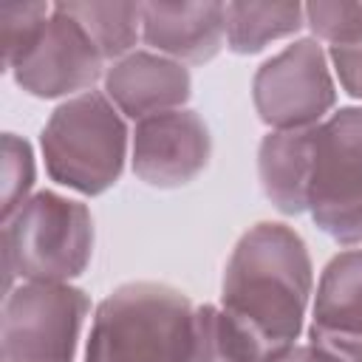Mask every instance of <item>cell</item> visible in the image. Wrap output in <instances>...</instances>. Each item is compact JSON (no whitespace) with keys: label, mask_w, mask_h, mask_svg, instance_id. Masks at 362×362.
I'll list each match as a JSON object with an SVG mask.
<instances>
[{"label":"cell","mask_w":362,"mask_h":362,"mask_svg":"<svg viewBox=\"0 0 362 362\" xmlns=\"http://www.w3.org/2000/svg\"><path fill=\"white\" fill-rule=\"evenodd\" d=\"M314 286V263L303 235L280 221H257L229 252L218 305L269 362L300 342Z\"/></svg>","instance_id":"cell-1"},{"label":"cell","mask_w":362,"mask_h":362,"mask_svg":"<svg viewBox=\"0 0 362 362\" xmlns=\"http://www.w3.org/2000/svg\"><path fill=\"white\" fill-rule=\"evenodd\" d=\"M195 311L175 286L122 283L96 303L82 362H198Z\"/></svg>","instance_id":"cell-2"},{"label":"cell","mask_w":362,"mask_h":362,"mask_svg":"<svg viewBox=\"0 0 362 362\" xmlns=\"http://www.w3.org/2000/svg\"><path fill=\"white\" fill-rule=\"evenodd\" d=\"M40 156L54 184L96 198L116 187L130 161V127L105 90L59 102L42 124Z\"/></svg>","instance_id":"cell-3"},{"label":"cell","mask_w":362,"mask_h":362,"mask_svg":"<svg viewBox=\"0 0 362 362\" xmlns=\"http://www.w3.org/2000/svg\"><path fill=\"white\" fill-rule=\"evenodd\" d=\"M6 294L20 283H74L93 257V215L88 204L37 189L3 223Z\"/></svg>","instance_id":"cell-4"},{"label":"cell","mask_w":362,"mask_h":362,"mask_svg":"<svg viewBox=\"0 0 362 362\" xmlns=\"http://www.w3.org/2000/svg\"><path fill=\"white\" fill-rule=\"evenodd\" d=\"M308 215L334 243L362 246V105L337 107L317 124Z\"/></svg>","instance_id":"cell-5"},{"label":"cell","mask_w":362,"mask_h":362,"mask_svg":"<svg viewBox=\"0 0 362 362\" xmlns=\"http://www.w3.org/2000/svg\"><path fill=\"white\" fill-rule=\"evenodd\" d=\"M90 297L74 283H17L3 297V362H76Z\"/></svg>","instance_id":"cell-6"},{"label":"cell","mask_w":362,"mask_h":362,"mask_svg":"<svg viewBox=\"0 0 362 362\" xmlns=\"http://www.w3.org/2000/svg\"><path fill=\"white\" fill-rule=\"evenodd\" d=\"M252 105L269 130L322 124L337 110V79L325 45L297 37L260 62L252 76Z\"/></svg>","instance_id":"cell-7"},{"label":"cell","mask_w":362,"mask_h":362,"mask_svg":"<svg viewBox=\"0 0 362 362\" xmlns=\"http://www.w3.org/2000/svg\"><path fill=\"white\" fill-rule=\"evenodd\" d=\"M107 62L88 31L54 3L37 45L11 71L14 85L34 99H71L105 79Z\"/></svg>","instance_id":"cell-8"},{"label":"cell","mask_w":362,"mask_h":362,"mask_svg":"<svg viewBox=\"0 0 362 362\" xmlns=\"http://www.w3.org/2000/svg\"><path fill=\"white\" fill-rule=\"evenodd\" d=\"M212 136L192 107L147 116L130 130V170L153 189L192 184L209 164Z\"/></svg>","instance_id":"cell-9"},{"label":"cell","mask_w":362,"mask_h":362,"mask_svg":"<svg viewBox=\"0 0 362 362\" xmlns=\"http://www.w3.org/2000/svg\"><path fill=\"white\" fill-rule=\"evenodd\" d=\"M102 90L116 110L136 124L147 116L187 107L192 76L187 65L150 48H136L107 65Z\"/></svg>","instance_id":"cell-10"},{"label":"cell","mask_w":362,"mask_h":362,"mask_svg":"<svg viewBox=\"0 0 362 362\" xmlns=\"http://www.w3.org/2000/svg\"><path fill=\"white\" fill-rule=\"evenodd\" d=\"M141 42L181 65L212 62L226 45V3H141Z\"/></svg>","instance_id":"cell-11"},{"label":"cell","mask_w":362,"mask_h":362,"mask_svg":"<svg viewBox=\"0 0 362 362\" xmlns=\"http://www.w3.org/2000/svg\"><path fill=\"white\" fill-rule=\"evenodd\" d=\"M317 127L266 130L257 144V181L272 206L283 215L308 212V181Z\"/></svg>","instance_id":"cell-12"},{"label":"cell","mask_w":362,"mask_h":362,"mask_svg":"<svg viewBox=\"0 0 362 362\" xmlns=\"http://www.w3.org/2000/svg\"><path fill=\"white\" fill-rule=\"evenodd\" d=\"M362 334V246L337 252L314 286L305 334Z\"/></svg>","instance_id":"cell-13"},{"label":"cell","mask_w":362,"mask_h":362,"mask_svg":"<svg viewBox=\"0 0 362 362\" xmlns=\"http://www.w3.org/2000/svg\"><path fill=\"white\" fill-rule=\"evenodd\" d=\"M303 28V3H226V48L238 57L260 54L280 40H297Z\"/></svg>","instance_id":"cell-14"},{"label":"cell","mask_w":362,"mask_h":362,"mask_svg":"<svg viewBox=\"0 0 362 362\" xmlns=\"http://www.w3.org/2000/svg\"><path fill=\"white\" fill-rule=\"evenodd\" d=\"M68 11L102 51L105 62H116L139 48L141 42V3L116 0H68L57 3Z\"/></svg>","instance_id":"cell-15"},{"label":"cell","mask_w":362,"mask_h":362,"mask_svg":"<svg viewBox=\"0 0 362 362\" xmlns=\"http://www.w3.org/2000/svg\"><path fill=\"white\" fill-rule=\"evenodd\" d=\"M34 181H37L34 147L17 133H3L0 139V223L14 218L23 209V204L34 195Z\"/></svg>","instance_id":"cell-16"},{"label":"cell","mask_w":362,"mask_h":362,"mask_svg":"<svg viewBox=\"0 0 362 362\" xmlns=\"http://www.w3.org/2000/svg\"><path fill=\"white\" fill-rule=\"evenodd\" d=\"M51 11V3H6L0 8V45L6 74H11L23 62V57L37 45Z\"/></svg>","instance_id":"cell-17"},{"label":"cell","mask_w":362,"mask_h":362,"mask_svg":"<svg viewBox=\"0 0 362 362\" xmlns=\"http://www.w3.org/2000/svg\"><path fill=\"white\" fill-rule=\"evenodd\" d=\"M308 37L325 48L351 45L362 40V3L354 0H314L303 3Z\"/></svg>","instance_id":"cell-18"},{"label":"cell","mask_w":362,"mask_h":362,"mask_svg":"<svg viewBox=\"0 0 362 362\" xmlns=\"http://www.w3.org/2000/svg\"><path fill=\"white\" fill-rule=\"evenodd\" d=\"M325 51H328V62L337 85L362 105V40L351 45H334Z\"/></svg>","instance_id":"cell-19"},{"label":"cell","mask_w":362,"mask_h":362,"mask_svg":"<svg viewBox=\"0 0 362 362\" xmlns=\"http://www.w3.org/2000/svg\"><path fill=\"white\" fill-rule=\"evenodd\" d=\"M311 342L328 348L342 362H362V334H339V331H320L308 334Z\"/></svg>","instance_id":"cell-20"},{"label":"cell","mask_w":362,"mask_h":362,"mask_svg":"<svg viewBox=\"0 0 362 362\" xmlns=\"http://www.w3.org/2000/svg\"><path fill=\"white\" fill-rule=\"evenodd\" d=\"M269 362H342V359H339L337 354H331L328 348H322V345L305 339V342H297V345L286 348L283 354L272 356Z\"/></svg>","instance_id":"cell-21"}]
</instances>
